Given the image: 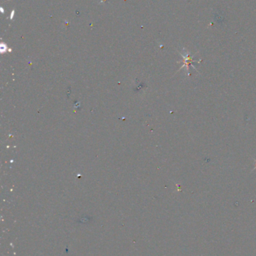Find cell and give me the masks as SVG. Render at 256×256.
Returning <instances> with one entry per match:
<instances>
[{"mask_svg":"<svg viewBox=\"0 0 256 256\" xmlns=\"http://www.w3.org/2000/svg\"><path fill=\"white\" fill-rule=\"evenodd\" d=\"M180 55H182V57H183V65H182V67L180 68V69H183V68L186 67L187 74H188V75L189 76L190 75L189 66L190 65H192V68L196 70L195 67H194V65H192V63L195 62V61L193 60V56L190 55L189 53L187 51H186L185 49H183V52H180Z\"/></svg>","mask_w":256,"mask_h":256,"instance_id":"6da1fadb","label":"cell"},{"mask_svg":"<svg viewBox=\"0 0 256 256\" xmlns=\"http://www.w3.org/2000/svg\"><path fill=\"white\" fill-rule=\"evenodd\" d=\"M106 0H101V3H102V2H105Z\"/></svg>","mask_w":256,"mask_h":256,"instance_id":"7a4b0ae2","label":"cell"},{"mask_svg":"<svg viewBox=\"0 0 256 256\" xmlns=\"http://www.w3.org/2000/svg\"><path fill=\"white\" fill-rule=\"evenodd\" d=\"M254 169H256V160H255V166Z\"/></svg>","mask_w":256,"mask_h":256,"instance_id":"3957f363","label":"cell"}]
</instances>
